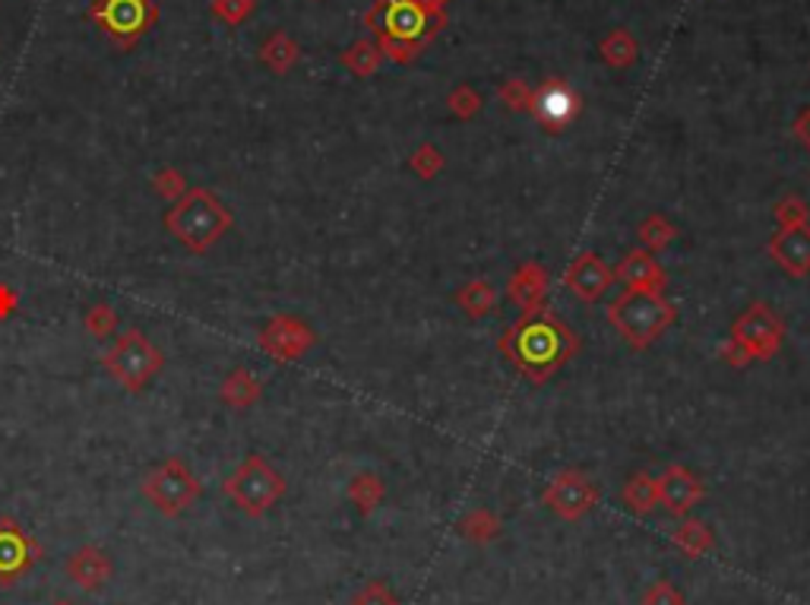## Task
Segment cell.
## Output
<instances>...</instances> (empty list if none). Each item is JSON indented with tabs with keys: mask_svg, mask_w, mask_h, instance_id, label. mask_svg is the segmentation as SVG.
<instances>
[{
	"mask_svg": "<svg viewBox=\"0 0 810 605\" xmlns=\"http://www.w3.org/2000/svg\"><path fill=\"white\" fill-rule=\"evenodd\" d=\"M501 349L526 378L545 380L577 355V337L552 314H529L501 340Z\"/></svg>",
	"mask_w": 810,
	"mask_h": 605,
	"instance_id": "6da1fadb",
	"label": "cell"
},
{
	"mask_svg": "<svg viewBox=\"0 0 810 605\" xmlns=\"http://www.w3.org/2000/svg\"><path fill=\"white\" fill-rule=\"evenodd\" d=\"M165 226L193 254H206L231 228V213L222 206V200L213 190L190 188L165 213Z\"/></svg>",
	"mask_w": 810,
	"mask_h": 605,
	"instance_id": "7a4b0ae2",
	"label": "cell"
},
{
	"mask_svg": "<svg viewBox=\"0 0 810 605\" xmlns=\"http://www.w3.org/2000/svg\"><path fill=\"white\" fill-rule=\"evenodd\" d=\"M102 365L111 378L117 380L124 390L140 393L147 390L152 380L159 378V371L165 368V355L159 345H152L147 340L143 330L130 327L124 330L117 340L111 342V349L102 355Z\"/></svg>",
	"mask_w": 810,
	"mask_h": 605,
	"instance_id": "3957f363",
	"label": "cell"
},
{
	"mask_svg": "<svg viewBox=\"0 0 810 605\" xmlns=\"http://www.w3.org/2000/svg\"><path fill=\"white\" fill-rule=\"evenodd\" d=\"M608 320L618 327V333L627 337L633 345H649L659 340L665 330L674 324V307L656 292H636L627 289L608 307Z\"/></svg>",
	"mask_w": 810,
	"mask_h": 605,
	"instance_id": "277c9868",
	"label": "cell"
},
{
	"mask_svg": "<svg viewBox=\"0 0 810 605\" xmlns=\"http://www.w3.org/2000/svg\"><path fill=\"white\" fill-rule=\"evenodd\" d=\"M222 489L248 517H263L286 494V479L266 463V456L251 454L225 479Z\"/></svg>",
	"mask_w": 810,
	"mask_h": 605,
	"instance_id": "5b68a950",
	"label": "cell"
},
{
	"mask_svg": "<svg viewBox=\"0 0 810 605\" xmlns=\"http://www.w3.org/2000/svg\"><path fill=\"white\" fill-rule=\"evenodd\" d=\"M89 20L99 33L127 51L159 23V7L155 0H92Z\"/></svg>",
	"mask_w": 810,
	"mask_h": 605,
	"instance_id": "8992f818",
	"label": "cell"
},
{
	"mask_svg": "<svg viewBox=\"0 0 810 605\" xmlns=\"http://www.w3.org/2000/svg\"><path fill=\"white\" fill-rule=\"evenodd\" d=\"M143 494L162 517H178L200 497V482L187 469V463L172 456L143 479Z\"/></svg>",
	"mask_w": 810,
	"mask_h": 605,
	"instance_id": "52a82bcc",
	"label": "cell"
},
{
	"mask_svg": "<svg viewBox=\"0 0 810 605\" xmlns=\"http://www.w3.org/2000/svg\"><path fill=\"white\" fill-rule=\"evenodd\" d=\"M41 545L13 517H0V590L16 587L41 562Z\"/></svg>",
	"mask_w": 810,
	"mask_h": 605,
	"instance_id": "ba28073f",
	"label": "cell"
},
{
	"mask_svg": "<svg viewBox=\"0 0 810 605\" xmlns=\"http://www.w3.org/2000/svg\"><path fill=\"white\" fill-rule=\"evenodd\" d=\"M545 504L564 520H580L598 504V489L583 472H560L545 489Z\"/></svg>",
	"mask_w": 810,
	"mask_h": 605,
	"instance_id": "9c48e42d",
	"label": "cell"
},
{
	"mask_svg": "<svg viewBox=\"0 0 810 605\" xmlns=\"http://www.w3.org/2000/svg\"><path fill=\"white\" fill-rule=\"evenodd\" d=\"M782 337H785L782 320L767 304H754L735 324V345H741L747 355H757V358H770L779 349Z\"/></svg>",
	"mask_w": 810,
	"mask_h": 605,
	"instance_id": "30bf717a",
	"label": "cell"
},
{
	"mask_svg": "<svg viewBox=\"0 0 810 605\" xmlns=\"http://www.w3.org/2000/svg\"><path fill=\"white\" fill-rule=\"evenodd\" d=\"M260 345L273 355V358H282V362H292V358H301L311 345H314V333L307 324H301L298 317H273L263 333H260Z\"/></svg>",
	"mask_w": 810,
	"mask_h": 605,
	"instance_id": "8fae6325",
	"label": "cell"
},
{
	"mask_svg": "<svg viewBox=\"0 0 810 605\" xmlns=\"http://www.w3.org/2000/svg\"><path fill=\"white\" fill-rule=\"evenodd\" d=\"M64 574L71 577V583H76L79 590L92 593L99 587H105L114 574V562L102 545H79L76 552H71Z\"/></svg>",
	"mask_w": 810,
	"mask_h": 605,
	"instance_id": "7c38bea8",
	"label": "cell"
},
{
	"mask_svg": "<svg viewBox=\"0 0 810 605\" xmlns=\"http://www.w3.org/2000/svg\"><path fill=\"white\" fill-rule=\"evenodd\" d=\"M703 497V486L700 479L684 469V466H671L665 469V476L659 479V504H662L668 514L674 517H687Z\"/></svg>",
	"mask_w": 810,
	"mask_h": 605,
	"instance_id": "4fadbf2b",
	"label": "cell"
},
{
	"mask_svg": "<svg viewBox=\"0 0 810 605\" xmlns=\"http://www.w3.org/2000/svg\"><path fill=\"white\" fill-rule=\"evenodd\" d=\"M611 282H615L611 269L602 264L595 254H583L567 269V289H573L583 302H598L608 292Z\"/></svg>",
	"mask_w": 810,
	"mask_h": 605,
	"instance_id": "5bb4252c",
	"label": "cell"
},
{
	"mask_svg": "<svg viewBox=\"0 0 810 605\" xmlns=\"http://www.w3.org/2000/svg\"><path fill=\"white\" fill-rule=\"evenodd\" d=\"M770 251L779 264L785 266L788 273L795 276H805L810 273V226H792L782 228L770 241Z\"/></svg>",
	"mask_w": 810,
	"mask_h": 605,
	"instance_id": "9a60e30c",
	"label": "cell"
},
{
	"mask_svg": "<svg viewBox=\"0 0 810 605\" xmlns=\"http://www.w3.org/2000/svg\"><path fill=\"white\" fill-rule=\"evenodd\" d=\"M548 295V273L539 264L519 266L510 279V302L522 311V314H535Z\"/></svg>",
	"mask_w": 810,
	"mask_h": 605,
	"instance_id": "2e32d148",
	"label": "cell"
},
{
	"mask_svg": "<svg viewBox=\"0 0 810 605\" xmlns=\"http://www.w3.org/2000/svg\"><path fill=\"white\" fill-rule=\"evenodd\" d=\"M618 279L624 282L627 289H636V292H656V295H662L665 289L662 266L656 264L649 254H643V251L627 254L624 264L618 266Z\"/></svg>",
	"mask_w": 810,
	"mask_h": 605,
	"instance_id": "e0dca14e",
	"label": "cell"
},
{
	"mask_svg": "<svg viewBox=\"0 0 810 605\" xmlns=\"http://www.w3.org/2000/svg\"><path fill=\"white\" fill-rule=\"evenodd\" d=\"M383 33L393 36L396 41H415L425 33V13L421 7L408 3V0H396L387 7L383 13Z\"/></svg>",
	"mask_w": 810,
	"mask_h": 605,
	"instance_id": "ac0fdd59",
	"label": "cell"
},
{
	"mask_svg": "<svg viewBox=\"0 0 810 605\" xmlns=\"http://www.w3.org/2000/svg\"><path fill=\"white\" fill-rule=\"evenodd\" d=\"M222 400L231 406V409H248L260 400V380L254 371L248 368H235L228 378L222 380Z\"/></svg>",
	"mask_w": 810,
	"mask_h": 605,
	"instance_id": "d6986e66",
	"label": "cell"
},
{
	"mask_svg": "<svg viewBox=\"0 0 810 605\" xmlns=\"http://www.w3.org/2000/svg\"><path fill=\"white\" fill-rule=\"evenodd\" d=\"M577 112V96L570 92V89H564V86H552V89H545L542 96H539V114H542V121L545 124H564V121H570Z\"/></svg>",
	"mask_w": 810,
	"mask_h": 605,
	"instance_id": "ffe728a7",
	"label": "cell"
},
{
	"mask_svg": "<svg viewBox=\"0 0 810 605\" xmlns=\"http://www.w3.org/2000/svg\"><path fill=\"white\" fill-rule=\"evenodd\" d=\"M674 545L684 552V555H691V558H703L709 549H712V532L706 524L700 520H694V517H687L678 530H674Z\"/></svg>",
	"mask_w": 810,
	"mask_h": 605,
	"instance_id": "44dd1931",
	"label": "cell"
},
{
	"mask_svg": "<svg viewBox=\"0 0 810 605\" xmlns=\"http://www.w3.org/2000/svg\"><path fill=\"white\" fill-rule=\"evenodd\" d=\"M624 501L630 511L636 514H649L659 504V479H653L649 472H636L624 489Z\"/></svg>",
	"mask_w": 810,
	"mask_h": 605,
	"instance_id": "7402d4cb",
	"label": "cell"
},
{
	"mask_svg": "<svg viewBox=\"0 0 810 605\" xmlns=\"http://www.w3.org/2000/svg\"><path fill=\"white\" fill-rule=\"evenodd\" d=\"M459 304H463V311H466L469 317H484L488 311H494L497 292H494L484 279H476V282H469V286L459 292Z\"/></svg>",
	"mask_w": 810,
	"mask_h": 605,
	"instance_id": "603a6c76",
	"label": "cell"
},
{
	"mask_svg": "<svg viewBox=\"0 0 810 605\" xmlns=\"http://www.w3.org/2000/svg\"><path fill=\"white\" fill-rule=\"evenodd\" d=\"M83 327L92 340H111L117 333V311L111 304H92L83 317Z\"/></svg>",
	"mask_w": 810,
	"mask_h": 605,
	"instance_id": "cb8c5ba5",
	"label": "cell"
},
{
	"mask_svg": "<svg viewBox=\"0 0 810 605\" xmlns=\"http://www.w3.org/2000/svg\"><path fill=\"white\" fill-rule=\"evenodd\" d=\"M349 497L358 504L362 514H370L383 501V482L377 476H355L349 486Z\"/></svg>",
	"mask_w": 810,
	"mask_h": 605,
	"instance_id": "d4e9b609",
	"label": "cell"
},
{
	"mask_svg": "<svg viewBox=\"0 0 810 605\" xmlns=\"http://www.w3.org/2000/svg\"><path fill=\"white\" fill-rule=\"evenodd\" d=\"M459 532L466 535V539H472V542H488V539H494L497 532H501V520L491 514V511H472L463 524H459Z\"/></svg>",
	"mask_w": 810,
	"mask_h": 605,
	"instance_id": "484cf974",
	"label": "cell"
},
{
	"mask_svg": "<svg viewBox=\"0 0 810 605\" xmlns=\"http://www.w3.org/2000/svg\"><path fill=\"white\" fill-rule=\"evenodd\" d=\"M260 58H263V61H266L276 74H282V71H289V64L295 61V45H292L286 36H273L266 45H263Z\"/></svg>",
	"mask_w": 810,
	"mask_h": 605,
	"instance_id": "4316f807",
	"label": "cell"
},
{
	"mask_svg": "<svg viewBox=\"0 0 810 605\" xmlns=\"http://www.w3.org/2000/svg\"><path fill=\"white\" fill-rule=\"evenodd\" d=\"M152 188L159 197H165V200H181L187 190V178L178 172V168H159L155 175H152Z\"/></svg>",
	"mask_w": 810,
	"mask_h": 605,
	"instance_id": "83f0119b",
	"label": "cell"
},
{
	"mask_svg": "<svg viewBox=\"0 0 810 605\" xmlns=\"http://www.w3.org/2000/svg\"><path fill=\"white\" fill-rule=\"evenodd\" d=\"M210 10L213 16L228 23V26H238L248 20V13L254 10V0H210Z\"/></svg>",
	"mask_w": 810,
	"mask_h": 605,
	"instance_id": "f1b7e54d",
	"label": "cell"
},
{
	"mask_svg": "<svg viewBox=\"0 0 810 605\" xmlns=\"http://www.w3.org/2000/svg\"><path fill=\"white\" fill-rule=\"evenodd\" d=\"M640 238H643V244H646V248L662 251L665 244L674 238V226H671V223H665L662 216H653V219H646V223L640 226Z\"/></svg>",
	"mask_w": 810,
	"mask_h": 605,
	"instance_id": "f546056e",
	"label": "cell"
},
{
	"mask_svg": "<svg viewBox=\"0 0 810 605\" xmlns=\"http://www.w3.org/2000/svg\"><path fill=\"white\" fill-rule=\"evenodd\" d=\"M643 605H687V600H684V593H681L674 583L659 580V583H653V587L646 590Z\"/></svg>",
	"mask_w": 810,
	"mask_h": 605,
	"instance_id": "4dcf8cb0",
	"label": "cell"
},
{
	"mask_svg": "<svg viewBox=\"0 0 810 605\" xmlns=\"http://www.w3.org/2000/svg\"><path fill=\"white\" fill-rule=\"evenodd\" d=\"M352 605H400V600L390 593V587H387V583L374 580V583H368L365 590H358V593H355Z\"/></svg>",
	"mask_w": 810,
	"mask_h": 605,
	"instance_id": "1f68e13d",
	"label": "cell"
},
{
	"mask_svg": "<svg viewBox=\"0 0 810 605\" xmlns=\"http://www.w3.org/2000/svg\"><path fill=\"white\" fill-rule=\"evenodd\" d=\"M775 219L782 223V228H792V226H805V219H808V206L801 203V200H795V197H788L782 206H779V213H775Z\"/></svg>",
	"mask_w": 810,
	"mask_h": 605,
	"instance_id": "d6a6232c",
	"label": "cell"
},
{
	"mask_svg": "<svg viewBox=\"0 0 810 605\" xmlns=\"http://www.w3.org/2000/svg\"><path fill=\"white\" fill-rule=\"evenodd\" d=\"M443 165V159L438 155V150H431V147H425V150L415 152V159H412V168L425 178V181H431L434 175H438V168Z\"/></svg>",
	"mask_w": 810,
	"mask_h": 605,
	"instance_id": "836d02e7",
	"label": "cell"
},
{
	"mask_svg": "<svg viewBox=\"0 0 810 605\" xmlns=\"http://www.w3.org/2000/svg\"><path fill=\"white\" fill-rule=\"evenodd\" d=\"M51 605H74V603H71V600H54Z\"/></svg>",
	"mask_w": 810,
	"mask_h": 605,
	"instance_id": "e575fe53",
	"label": "cell"
}]
</instances>
